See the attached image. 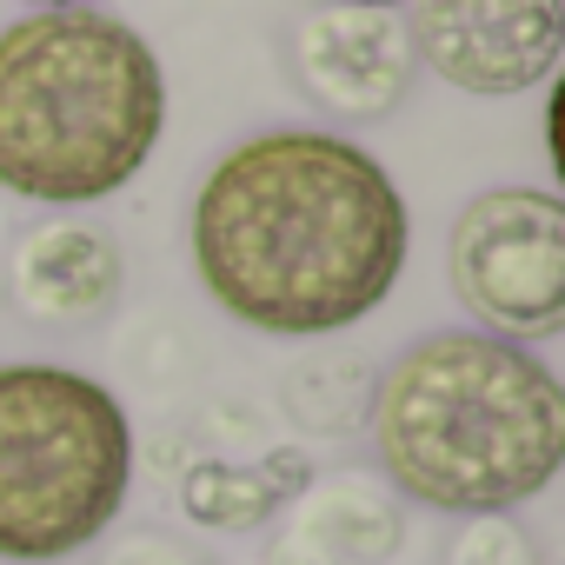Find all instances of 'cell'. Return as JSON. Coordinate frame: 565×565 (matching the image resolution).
I'll return each instance as SVG.
<instances>
[{"mask_svg":"<svg viewBox=\"0 0 565 565\" xmlns=\"http://www.w3.org/2000/svg\"><path fill=\"white\" fill-rule=\"evenodd\" d=\"M413 220L347 134L279 127L233 147L193 200V266L253 333L313 340L366 320L406 273Z\"/></svg>","mask_w":565,"mask_h":565,"instance_id":"1","label":"cell"},{"mask_svg":"<svg viewBox=\"0 0 565 565\" xmlns=\"http://www.w3.org/2000/svg\"><path fill=\"white\" fill-rule=\"evenodd\" d=\"M373 446L433 512H512L565 466V393L519 340L426 333L373 386Z\"/></svg>","mask_w":565,"mask_h":565,"instance_id":"2","label":"cell"},{"mask_svg":"<svg viewBox=\"0 0 565 565\" xmlns=\"http://www.w3.org/2000/svg\"><path fill=\"white\" fill-rule=\"evenodd\" d=\"M167 74L140 28L47 8L0 28V186L41 206L120 193L160 147Z\"/></svg>","mask_w":565,"mask_h":565,"instance_id":"3","label":"cell"},{"mask_svg":"<svg viewBox=\"0 0 565 565\" xmlns=\"http://www.w3.org/2000/svg\"><path fill=\"white\" fill-rule=\"evenodd\" d=\"M134 479L120 399L74 366H0V558L54 565L94 545Z\"/></svg>","mask_w":565,"mask_h":565,"instance_id":"4","label":"cell"},{"mask_svg":"<svg viewBox=\"0 0 565 565\" xmlns=\"http://www.w3.org/2000/svg\"><path fill=\"white\" fill-rule=\"evenodd\" d=\"M459 307L499 340H552L565 327V206L545 186H492L459 206L446 239Z\"/></svg>","mask_w":565,"mask_h":565,"instance_id":"5","label":"cell"},{"mask_svg":"<svg viewBox=\"0 0 565 565\" xmlns=\"http://www.w3.org/2000/svg\"><path fill=\"white\" fill-rule=\"evenodd\" d=\"M399 28L413 67L459 94L512 100L552 81L565 47V0H413Z\"/></svg>","mask_w":565,"mask_h":565,"instance_id":"6","label":"cell"},{"mask_svg":"<svg viewBox=\"0 0 565 565\" xmlns=\"http://www.w3.org/2000/svg\"><path fill=\"white\" fill-rule=\"evenodd\" d=\"M294 81L327 120L399 114V100L413 87V47H406L399 14L353 8V0H333V8L307 14L294 34Z\"/></svg>","mask_w":565,"mask_h":565,"instance_id":"7","label":"cell"},{"mask_svg":"<svg viewBox=\"0 0 565 565\" xmlns=\"http://www.w3.org/2000/svg\"><path fill=\"white\" fill-rule=\"evenodd\" d=\"M120 279H127V259H120L114 233L87 226V220L34 226L14 246V300H21V313H34L47 327L100 320L120 300Z\"/></svg>","mask_w":565,"mask_h":565,"instance_id":"8","label":"cell"},{"mask_svg":"<svg viewBox=\"0 0 565 565\" xmlns=\"http://www.w3.org/2000/svg\"><path fill=\"white\" fill-rule=\"evenodd\" d=\"M307 479H313V466H307V452H294V446L266 452L259 466L200 459V466H186V479H180V505H186L193 525L246 532V525H266L287 499H300Z\"/></svg>","mask_w":565,"mask_h":565,"instance_id":"9","label":"cell"},{"mask_svg":"<svg viewBox=\"0 0 565 565\" xmlns=\"http://www.w3.org/2000/svg\"><path fill=\"white\" fill-rule=\"evenodd\" d=\"M452 565H539V545H532L519 525H505L499 512H479V519L459 532Z\"/></svg>","mask_w":565,"mask_h":565,"instance_id":"10","label":"cell"},{"mask_svg":"<svg viewBox=\"0 0 565 565\" xmlns=\"http://www.w3.org/2000/svg\"><path fill=\"white\" fill-rule=\"evenodd\" d=\"M114 565H200V558H180V552H167L160 539H140V545H127Z\"/></svg>","mask_w":565,"mask_h":565,"instance_id":"11","label":"cell"},{"mask_svg":"<svg viewBox=\"0 0 565 565\" xmlns=\"http://www.w3.org/2000/svg\"><path fill=\"white\" fill-rule=\"evenodd\" d=\"M34 8H94V0H34Z\"/></svg>","mask_w":565,"mask_h":565,"instance_id":"12","label":"cell"},{"mask_svg":"<svg viewBox=\"0 0 565 565\" xmlns=\"http://www.w3.org/2000/svg\"><path fill=\"white\" fill-rule=\"evenodd\" d=\"M353 8H393V0H353Z\"/></svg>","mask_w":565,"mask_h":565,"instance_id":"13","label":"cell"}]
</instances>
